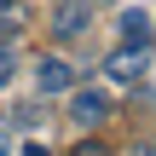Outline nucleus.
I'll list each match as a JSON object with an SVG mask.
<instances>
[{
  "label": "nucleus",
  "mask_w": 156,
  "mask_h": 156,
  "mask_svg": "<svg viewBox=\"0 0 156 156\" xmlns=\"http://www.w3.org/2000/svg\"><path fill=\"white\" fill-rule=\"evenodd\" d=\"M122 41H127V46H145V52H151V41H156V23L145 17V12H139V6H133V12H122Z\"/></svg>",
  "instance_id": "39448f33"
},
{
  "label": "nucleus",
  "mask_w": 156,
  "mask_h": 156,
  "mask_svg": "<svg viewBox=\"0 0 156 156\" xmlns=\"http://www.w3.org/2000/svg\"><path fill=\"white\" fill-rule=\"evenodd\" d=\"M35 87H41V93H69V87H75V69H69L64 58H41V64H35Z\"/></svg>",
  "instance_id": "f03ea898"
},
{
  "label": "nucleus",
  "mask_w": 156,
  "mask_h": 156,
  "mask_svg": "<svg viewBox=\"0 0 156 156\" xmlns=\"http://www.w3.org/2000/svg\"><path fill=\"white\" fill-rule=\"evenodd\" d=\"M12 81V46H0V87Z\"/></svg>",
  "instance_id": "423d86ee"
},
{
  "label": "nucleus",
  "mask_w": 156,
  "mask_h": 156,
  "mask_svg": "<svg viewBox=\"0 0 156 156\" xmlns=\"http://www.w3.org/2000/svg\"><path fill=\"white\" fill-rule=\"evenodd\" d=\"M145 58H151L145 46H122V52H116V58H110L104 69H110V81H122V87H133V81H145Z\"/></svg>",
  "instance_id": "f257e3e1"
},
{
  "label": "nucleus",
  "mask_w": 156,
  "mask_h": 156,
  "mask_svg": "<svg viewBox=\"0 0 156 156\" xmlns=\"http://www.w3.org/2000/svg\"><path fill=\"white\" fill-rule=\"evenodd\" d=\"M6 6H12V0H0V12H6Z\"/></svg>",
  "instance_id": "0eeeda50"
},
{
  "label": "nucleus",
  "mask_w": 156,
  "mask_h": 156,
  "mask_svg": "<svg viewBox=\"0 0 156 156\" xmlns=\"http://www.w3.org/2000/svg\"><path fill=\"white\" fill-rule=\"evenodd\" d=\"M104 116H110V98L104 93H75V104H69V122L75 127H98Z\"/></svg>",
  "instance_id": "20e7f679"
},
{
  "label": "nucleus",
  "mask_w": 156,
  "mask_h": 156,
  "mask_svg": "<svg viewBox=\"0 0 156 156\" xmlns=\"http://www.w3.org/2000/svg\"><path fill=\"white\" fill-rule=\"evenodd\" d=\"M87 17H93V0H58V6H52V29H58V35H81Z\"/></svg>",
  "instance_id": "7ed1b4c3"
}]
</instances>
